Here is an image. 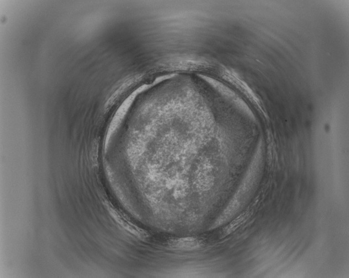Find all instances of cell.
Returning a JSON list of instances; mask_svg holds the SVG:
<instances>
[{
  "label": "cell",
  "instance_id": "7a4b0ae2",
  "mask_svg": "<svg viewBox=\"0 0 349 278\" xmlns=\"http://www.w3.org/2000/svg\"><path fill=\"white\" fill-rule=\"evenodd\" d=\"M249 213L248 212H244L239 216L237 218L231 223L223 230L222 236L223 238L226 237L228 235L232 234L239 228L249 218Z\"/></svg>",
  "mask_w": 349,
  "mask_h": 278
},
{
  "label": "cell",
  "instance_id": "6da1fadb",
  "mask_svg": "<svg viewBox=\"0 0 349 278\" xmlns=\"http://www.w3.org/2000/svg\"><path fill=\"white\" fill-rule=\"evenodd\" d=\"M169 246L176 250H195L202 246L200 240L195 238H184L173 239L169 242Z\"/></svg>",
  "mask_w": 349,
  "mask_h": 278
}]
</instances>
